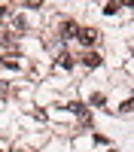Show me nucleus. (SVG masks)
Wrapping results in <instances>:
<instances>
[{"label": "nucleus", "mask_w": 134, "mask_h": 152, "mask_svg": "<svg viewBox=\"0 0 134 152\" xmlns=\"http://www.w3.org/2000/svg\"><path fill=\"white\" fill-rule=\"evenodd\" d=\"M76 40H79L82 46H97V40H101V34H97L94 28H82V31H79V37H76Z\"/></svg>", "instance_id": "f257e3e1"}, {"label": "nucleus", "mask_w": 134, "mask_h": 152, "mask_svg": "<svg viewBox=\"0 0 134 152\" xmlns=\"http://www.w3.org/2000/svg\"><path fill=\"white\" fill-rule=\"evenodd\" d=\"M61 34H64L67 40H73V37H79V28L73 21H64V24H61Z\"/></svg>", "instance_id": "f03ea898"}, {"label": "nucleus", "mask_w": 134, "mask_h": 152, "mask_svg": "<svg viewBox=\"0 0 134 152\" xmlns=\"http://www.w3.org/2000/svg\"><path fill=\"white\" fill-rule=\"evenodd\" d=\"M82 64H85V67H97V64H101V58H97L94 52H89V55L82 58Z\"/></svg>", "instance_id": "7ed1b4c3"}, {"label": "nucleus", "mask_w": 134, "mask_h": 152, "mask_svg": "<svg viewBox=\"0 0 134 152\" xmlns=\"http://www.w3.org/2000/svg\"><path fill=\"white\" fill-rule=\"evenodd\" d=\"M58 67H61V70H70V67H73L70 55H61V58H58Z\"/></svg>", "instance_id": "20e7f679"}, {"label": "nucleus", "mask_w": 134, "mask_h": 152, "mask_svg": "<svg viewBox=\"0 0 134 152\" xmlns=\"http://www.w3.org/2000/svg\"><path fill=\"white\" fill-rule=\"evenodd\" d=\"M104 12H107V15H113V12H119V3H107V6H104Z\"/></svg>", "instance_id": "39448f33"}, {"label": "nucleus", "mask_w": 134, "mask_h": 152, "mask_svg": "<svg viewBox=\"0 0 134 152\" xmlns=\"http://www.w3.org/2000/svg\"><path fill=\"white\" fill-rule=\"evenodd\" d=\"M0 152H3V149H0Z\"/></svg>", "instance_id": "423d86ee"}]
</instances>
